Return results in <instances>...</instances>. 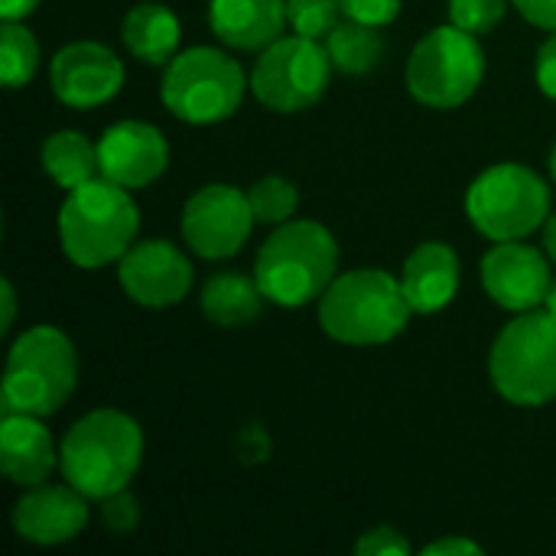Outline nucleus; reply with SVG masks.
I'll return each mask as SVG.
<instances>
[{"label": "nucleus", "instance_id": "bb28decb", "mask_svg": "<svg viewBox=\"0 0 556 556\" xmlns=\"http://www.w3.org/2000/svg\"><path fill=\"white\" fill-rule=\"evenodd\" d=\"M508 3L511 0H450V20L466 33L485 36L505 20Z\"/></svg>", "mask_w": 556, "mask_h": 556}, {"label": "nucleus", "instance_id": "1a4fd4ad", "mask_svg": "<svg viewBox=\"0 0 556 556\" xmlns=\"http://www.w3.org/2000/svg\"><path fill=\"white\" fill-rule=\"evenodd\" d=\"M485 78V49L456 23L430 29L407 59V91L427 108L466 104Z\"/></svg>", "mask_w": 556, "mask_h": 556}, {"label": "nucleus", "instance_id": "412c9836", "mask_svg": "<svg viewBox=\"0 0 556 556\" xmlns=\"http://www.w3.org/2000/svg\"><path fill=\"white\" fill-rule=\"evenodd\" d=\"M264 300L267 296H264L257 277H244L238 270H222V274L208 277V283L202 287L199 306L208 323H215L222 329H241L261 316Z\"/></svg>", "mask_w": 556, "mask_h": 556}, {"label": "nucleus", "instance_id": "a878e982", "mask_svg": "<svg viewBox=\"0 0 556 556\" xmlns=\"http://www.w3.org/2000/svg\"><path fill=\"white\" fill-rule=\"evenodd\" d=\"M345 16L339 0H287V26L309 39H326Z\"/></svg>", "mask_w": 556, "mask_h": 556}, {"label": "nucleus", "instance_id": "7c9ffc66", "mask_svg": "<svg viewBox=\"0 0 556 556\" xmlns=\"http://www.w3.org/2000/svg\"><path fill=\"white\" fill-rule=\"evenodd\" d=\"M534 78H538V88L556 101V33L547 36L538 49V62H534Z\"/></svg>", "mask_w": 556, "mask_h": 556}, {"label": "nucleus", "instance_id": "423d86ee", "mask_svg": "<svg viewBox=\"0 0 556 556\" xmlns=\"http://www.w3.org/2000/svg\"><path fill=\"white\" fill-rule=\"evenodd\" d=\"M489 378L515 407L556 401V316L547 306L518 313L492 342Z\"/></svg>", "mask_w": 556, "mask_h": 556}, {"label": "nucleus", "instance_id": "393cba45", "mask_svg": "<svg viewBox=\"0 0 556 556\" xmlns=\"http://www.w3.org/2000/svg\"><path fill=\"white\" fill-rule=\"evenodd\" d=\"M248 202H251L257 225H283L296 215L300 192L283 176H264L248 189Z\"/></svg>", "mask_w": 556, "mask_h": 556}, {"label": "nucleus", "instance_id": "4be33fe9", "mask_svg": "<svg viewBox=\"0 0 556 556\" xmlns=\"http://www.w3.org/2000/svg\"><path fill=\"white\" fill-rule=\"evenodd\" d=\"M42 160V173L65 192L91 182L101 176V163H98V143H91L85 134L78 130H55L42 140L39 150Z\"/></svg>", "mask_w": 556, "mask_h": 556}, {"label": "nucleus", "instance_id": "0eeeda50", "mask_svg": "<svg viewBox=\"0 0 556 556\" xmlns=\"http://www.w3.org/2000/svg\"><path fill=\"white\" fill-rule=\"evenodd\" d=\"M251 88V78H244V68L222 49L212 46H192L173 55V62L163 72V104L173 117L208 127L228 121Z\"/></svg>", "mask_w": 556, "mask_h": 556}, {"label": "nucleus", "instance_id": "cd10ccee", "mask_svg": "<svg viewBox=\"0 0 556 556\" xmlns=\"http://www.w3.org/2000/svg\"><path fill=\"white\" fill-rule=\"evenodd\" d=\"M101 525H104L111 534H117V538L134 534L137 525H140V502H137L127 489H121V492L101 498Z\"/></svg>", "mask_w": 556, "mask_h": 556}, {"label": "nucleus", "instance_id": "5701e85b", "mask_svg": "<svg viewBox=\"0 0 556 556\" xmlns=\"http://www.w3.org/2000/svg\"><path fill=\"white\" fill-rule=\"evenodd\" d=\"M378 29L381 26H368V23L345 16V23H339L326 36V49H329L336 72H345V75L375 72V65L381 62V52H384V39Z\"/></svg>", "mask_w": 556, "mask_h": 556}, {"label": "nucleus", "instance_id": "4c0bfd02", "mask_svg": "<svg viewBox=\"0 0 556 556\" xmlns=\"http://www.w3.org/2000/svg\"><path fill=\"white\" fill-rule=\"evenodd\" d=\"M544 306H547V309L556 316V277H554V283H551V293H547V303H544Z\"/></svg>", "mask_w": 556, "mask_h": 556}, {"label": "nucleus", "instance_id": "2eb2a0df", "mask_svg": "<svg viewBox=\"0 0 556 556\" xmlns=\"http://www.w3.org/2000/svg\"><path fill=\"white\" fill-rule=\"evenodd\" d=\"M98 163L104 179L134 192L166 173L169 143L163 130L147 121H117L98 140Z\"/></svg>", "mask_w": 556, "mask_h": 556}, {"label": "nucleus", "instance_id": "9b49d317", "mask_svg": "<svg viewBox=\"0 0 556 556\" xmlns=\"http://www.w3.org/2000/svg\"><path fill=\"white\" fill-rule=\"evenodd\" d=\"M254 225L257 218L251 212L248 192L228 182H208L195 189L182 205V218H179L182 241L189 244L192 254L205 261L235 257L248 244Z\"/></svg>", "mask_w": 556, "mask_h": 556}, {"label": "nucleus", "instance_id": "c85d7f7f", "mask_svg": "<svg viewBox=\"0 0 556 556\" xmlns=\"http://www.w3.org/2000/svg\"><path fill=\"white\" fill-rule=\"evenodd\" d=\"M339 7L349 20H358L368 26H388L401 16L404 0H339Z\"/></svg>", "mask_w": 556, "mask_h": 556}, {"label": "nucleus", "instance_id": "e433bc0d", "mask_svg": "<svg viewBox=\"0 0 556 556\" xmlns=\"http://www.w3.org/2000/svg\"><path fill=\"white\" fill-rule=\"evenodd\" d=\"M544 251H547L551 261H556V215H551L547 225H544Z\"/></svg>", "mask_w": 556, "mask_h": 556}, {"label": "nucleus", "instance_id": "58836bf2", "mask_svg": "<svg viewBox=\"0 0 556 556\" xmlns=\"http://www.w3.org/2000/svg\"><path fill=\"white\" fill-rule=\"evenodd\" d=\"M551 176H554V182H556V143H554V150H551Z\"/></svg>", "mask_w": 556, "mask_h": 556}, {"label": "nucleus", "instance_id": "f704fd0d", "mask_svg": "<svg viewBox=\"0 0 556 556\" xmlns=\"http://www.w3.org/2000/svg\"><path fill=\"white\" fill-rule=\"evenodd\" d=\"M0 300H3V319H0V332L7 336V332L13 329V323H16V290H13V283H10V280H3V283H0Z\"/></svg>", "mask_w": 556, "mask_h": 556}, {"label": "nucleus", "instance_id": "39448f33", "mask_svg": "<svg viewBox=\"0 0 556 556\" xmlns=\"http://www.w3.org/2000/svg\"><path fill=\"white\" fill-rule=\"evenodd\" d=\"M78 388V352L55 326H33L10 345L0 407L3 414H59Z\"/></svg>", "mask_w": 556, "mask_h": 556}, {"label": "nucleus", "instance_id": "f03ea898", "mask_svg": "<svg viewBox=\"0 0 556 556\" xmlns=\"http://www.w3.org/2000/svg\"><path fill=\"white\" fill-rule=\"evenodd\" d=\"M339 241L313 218H290L261 244L254 277L267 303L300 309L319 300L339 277Z\"/></svg>", "mask_w": 556, "mask_h": 556}, {"label": "nucleus", "instance_id": "c9c22d12", "mask_svg": "<svg viewBox=\"0 0 556 556\" xmlns=\"http://www.w3.org/2000/svg\"><path fill=\"white\" fill-rule=\"evenodd\" d=\"M42 0H0V16L3 20H26Z\"/></svg>", "mask_w": 556, "mask_h": 556}, {"label": "nucleus", "instance_id": "f257e3e1", "mask_svg": "<svg viewBox=\"0 0 556 556\" xmlns=\"http://www.w3.org/2000/svg\"><path fill=\"white\" fill-rule=\"evenodd\" d=\"M143 463L140 424L121 410H91L59 443V469L91 502L130 485Z\"/></svg>", "mask_w": 556, "mask_h": 556}, {"label": "nucleus", "instance_id": "473e14b6", "mask_svg": "<svg viewBox=\"0 0 556 556\" xmlns=\"http://www.w3.org/2000/svg\"><path fill=\"white\" fill-rule=\"evenodd\" d=\"M511 3L521 10V16L528 23L556 33V0H511Z\"/></svg>", "mask_w": 556, "mask_h": 556}, {"label": "nucleus", "instance_id": "2f4dec72", "mask_svg": "<svg viewBox=\"0 0 556 556\" xmlns=\"http://www.w3.org/2000/svg\"><path fill=\"white\" fill-rule=\"evenodd\" d=\"M238 456L244 459V463H264L267 456H270V437H267V430L264 427H257V424H251V427H244L241 433H238Z\"/></svg>", "mask_w": 556, "mask_h": 556}, {"label": "nucleus", "instance_id": "ddd939ff", "mask_svg": "<svg viewBox=\"0 0 556 556\" xmlns=\"http://www.w3.org/2000/svg\"><path fill=\"white\" fill-rule=\"evenodd\" d=\"M52 94L78 111L101 108L124 88V62L94 39L62 46L49 62Z\"/></svg>", "mask_w": 556, "mask_h": 556}, {"label": "nucleus", "instance_id": "20e7f679", "mask_svg": "<svg viewBox=\"0 0 556 556\" xmlns=\"http://www.w3.org/2000/svg\"><path fill=\"white\" fill-rule=\"evenodd\" d=\"M140 231V208L130 189L98 176L72 189L59 208V241L65 257L81 270L121 261Z\"/></svg>", "mask_w": 556, "mask_h": 556}, {"label": "nucleus", "instance_id": "6e6552de", "mask_svg": "<svg viewBox=\"0 0 556 556\" xmlns=\"http://www.w3.org/2000/svg\"><path fill=\"white\" fill-rule=\"evenodd\" d=\"M466 215L489 241H525L551 218V189L525 163H495L466 192Z\"/></svg>", "mask_w": 556, "mask_h": 556}, {"label": "nucleus", "instance_id": "dca6fc26", "mask_svg": "<svg viewBox=\"0 0 556 556\" xmlns=\"http://www.w3.org/2000/svg\"><path fill=\"white\" fill-rule=\"evenodd\" d=\"M88 495L75 485H33L13 505V531L39 547H59L88 528Z\"/></svg>", "mask_w": 556, "mask_h": 556}, {"label": "nucleus", "instance_id": "b1692460", "mask_svg": "<svg viewBox=\"0 0 556 556\" xmlns=\"http://www.w3.org/2000/svg\"><path fill=\"white\" fill-rule=\"evenodd\" d=\"M39 68V42L23 20H3L0 29V78L3 88L16 91L33 81Z\"/></svg>", "mask_w": 556, "mask_h": 556}, {"label": "nucleus", "instance_id": "72a5a7b5", "mask_svg": "<svg viewBox=\"0 0 556 556\" xmlns=\"http://www.w3.org/2000/svg\"><path fill=\"white\" fill-rule=\"evenodd\" d=\"M424 554L427 556H479L482 554V547H479L476 541H469V538H443V541H437V544L424 547Z\"/></svg>", "mask_w": 556, "mask_h": 556}, {"label": "nucleus", "instance_id": "c756f323", "mask_svg": "<svg viewBox=\"0 0 556 556\" xmlns=\"http://www.w3.org/2000/svg\"><path fill=\"white\" fill-rule=\"evenodd\" d=\"M355 554L358 556H407L410 554V541L394 531V528H371L355 541Z\"/></svg>", "mask_w": 556, "mask_h": 556}, {"label": "nucleus", "instance_id": "7ed1b4c3", "mask_svg": "<svg viewBox=\"0 0 556 556\" xmlns=\"http://www.w3.org/2000/svg\"><path fill=\"white\" fill-rule=\"evenodd\" d=\"M414 309L404 296L401 277L381 267L339 274L319 296V326L329 339L355 349L388 345L397 339Z\"/></svg>", "mask_w": 556, "mask_h": 556}, {"label": "nucleus", "instance_id": "f3484780", "mask_svg": "<svg viewBox=\"0 0 556 556\" xmlns=\"http://www.w3.org/2000/svg\"><path fill=\"white\" fill-rule=\"evenodd\" d=\"M459 283H463V264L446 241H424L404 261L401 287L410 309L420 316L446 309L456 300Z\"/></svg>", "mask_w": 556, "mask_h": 556}, {"label": "nucleus", "instance_id": "6ab92c4d", "mask_svg": "<svg viewBox=\"0 0 556 556\" xmlns=\"http://www.w3.org/2000/svg\"><path fill=\"white\" fill-rule=\"evenodd\" d=\"M212 33L238 52H261L283 36L287 0H208Z\"/></svg>", "mask_w": 556, "mask_h": 556}, {"label": "nucleus", "instance_id": "9d476101", "mask_svg": "<svg viewBox=\"0 0 556 556\" xmlns=\"http://www.w3.org/2000/svg\"><path fill=\"white\" fill-rule=\"evenodd\" d=\"M332 72L326 42L300 33L280 36L261 49L251 68V94L277 114H300L323 101Z\"/></svg>", "mask_w": 556, "mask_h": 556}, {"label": "nucleus", "instance_id": "f8f14e48", "mask_svg": "<svg viewBox=\"0 0 556 556\" xmlns=\"http://www.w3.org/2000/svg\"><path fill=\"white\" fill-rule=\"evenodd\" d=\"M192 261L173 241H137L117 261L121 290L147 309H166L189 296L192 290Z\"/></svg>", "mask_w": 556, "mask_h": 556}, {"label": "nucleus", "instance_id": "a211bd4d", "mask_svg": "<svg viewBox=\"0 0 556 556\" xmlns=\"http://www.w3.org/2000/svg\"><path fill=\"white\" fill-rule=\"evenodd\" d=\"M0 466H3V476L20 489L42 485L52 476V469L59 466V446H55L49 427L42 424V417L3 414Z\"/></svg>", "mask_w": 556, "mask_h": 556}, {"label": "nucleus", "instance_id": "aec40b11", "mask_svg": "<svg viewBox=\"0 0 556 556\" xmlns=\"http://www.w3.org/2000/svg\"><path fill=\"white\" fill-rule=\"evenodd\" d=\"M121 42L143 65H169L182 42V23L166 3H137L121 23Z\"/></svg>", "mask_w": 556, "mask_h": 556}, {"label": "nucleus", "instance_id": "4468645a", "mask_svg": "<svg viewBox=\"0 0 556 556\" xmlns=\"http://www.w3.org/2000/svg\"><path fill=\"white\" fill-rule=\"evenodd\" d=\"M554 274L547 267V251L525 241H495L482 257V287L492 303L508 313H528L547 303Z\"/></svg>", "mask_w": 556, "mask_h": 556}]
</instances>
